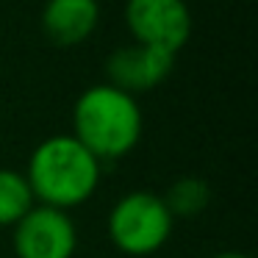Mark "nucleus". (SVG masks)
<instances>
[{
	"label": "nucleus",
	"instance_id": "obj_7",
	"mask_svg": "<svg viewBox=\"0 0 258 258\" xmlns=\"http://www.w3.org/2000/svg\"><path fill=\"white\" fill-rule=\"evenodd\" d=\"M100 6L97 0H47L42 12V28L58 47L86 42L97 28Z\"/></svg>",
	"mask_w": 258,
	"mask_h": 258
},
{
	"label": "nucleus",
	"instance_id": "obj_3",
	"mask_svg": "<svg viewBox=\"0 0 258 258\" xmlns=\"http://www.w3.org/2000/svg\"><path fill=\"white\" fill-rule=\"evenodd\" d=\"M172 214L161 195L136 189L122 195L108 211V239L122 255L145 258L158 252L172 236Z\"/></svg>",
	"mask_w": 258,
	"mask_h": 258
},
{
	"label": "nucleus",
	"instance_id": "obj_9",
	"mask_svg": "<svg viewBox=\"0 0 258 258\" xmlns=\"http://www.w3.org/2000/svg\"><path fill=\"white\" fill-rule=\"evenodd\" d=\"M36 206L34 191L23 172L0 169V228H14Z\"/></svg>",
	"mask_w": 258,
	"mask_h": 258
},
{
	"label": "nucleus",
	"instance_id": "obj_4",
	"mask_svg": "<svg viewBox=\"0 0 258 258\" xmlns=\"http://www.w3.org/2000/svg\"><path fill=\"white\" fill-rule=\"evenodd\" d=\"M125 23L136 45L156 47L169 56H178L191 36V12L186 0H128Z\"/></svg>",
	"mask_w": 258,
	"mask_h": 258
},
{
	"label": "nucleus",
	"instance_id": "obj_8",
	"mask_svg": "<svg viewBox=\"0 0 258 258\" xmlns=\"http://www.w3.org/2000/svg\"><path fill=\"white\" fill-rule=\"evenodd\" d=\"M164 206L175 217H197L211 203V186L197 175H180L169 183V189L161 195Z\"/></svg>",
	"mask_w": 258,
	"mask_h": 258
},
{
	"label": "nucleus",
	"instance_id": "obj_2",
	"mask_svg": "<svg viewBox=\"0 0 258 258\" xmlns=\"http://www.w3.org/2000/svg\"><path fill=\"white\" fill-rule=\"evenodd\" d=\"M145 117L134 95L111 84H95L73 106V136L97 158L114 161L139 145Z\"/></svg>",
	"mask_w": 258,
	"mask_h": 258
},
{
	"label": "nucleus",
	"instance_id": "obj_10",
	"mask_svg": "<svg viewBox=\"0 0 258 258\" xmlns=\"http://www.w3.org/2000/svg\"><path fill=\"white\" fill-rule=\"evenodd\" d=\"M214 258H250L247 252H236V250H225V252H217Z\"/></svg>",
	"mask_w": 258,
	"mask_h": 258
},
{
	"label": "nucleus",
	"instance_id": "obj_5",
	"mask_svg": "<svg viewBox=\"0 0 258 258\" xmlns=\"http://www.w3.org/2000/svg\"><path fill=\"white\" fill-rule=\"evenodd\" d=\"M12 244L17 258H73L78 250V228L70 211L34 206L14 225Z\"/></svg>",
	"mask_w": 258,
	"mask_h": 258
},
{
	"label": "nucleus",
	"instance_id": "obj_6",
	"mask_svg": "<svg viewBox=\"0 0 258 258\" xmlns=\"http://www.w3.org/2000/svg\"><path fill=\"white\" fill-rule=\"evenodd\" d=\"M172 67H175V56L134 42L128 47H117L108 56L106 75L111 86L136 97L142 92H150L158 84H164L172 73Z\"/></svg>",
	"mask_w": 258,
	"mask_h": 258
},
{
	"label": "nucleus",
	"instance_id": "obj_1",
	"mask_svg": "<svg viewBox=\"0 0 258 258\" xmlns=\"http://www.w3.org/2000/svg\"><path fill=\"white\" fill-rule=\"evenodd\" d=\"M103 164L73 134L47 136L28 158L25 180L34 191L36 206L70 211L84 206L100 183Z\"/></svg>",
	"mask_w": 258,
	"mask_h": 258
}]
</instances>
